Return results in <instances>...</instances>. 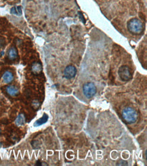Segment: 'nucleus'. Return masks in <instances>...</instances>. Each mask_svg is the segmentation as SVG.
<instances>
[{
    "label": "nucleus",
    "mask_w": 147,
    "mask_h": 166,
    "mask_svg": "<svg viewBox=\"0 0 147 166\" xmlns=\"http://www.w3.org/2000/svg\"><path fill=\"white\" fill-rule=\"evenodd\" d=\"M122 118L127 124H134L138 120V114L135 109L131 107H126L122 111Z\"/></svg>",
    "instance_id": "nucleus-1"
},
{
    "label": "nucleus",
    "mask_w": 147,
    "mask_h": 166,
    "mask_svg": "<svg viewBox=\"0 0 147 166\" xmlns=\"http://www.w3.org/2000/svg\"><path fill=\"white\" fill-rule=\"evenodd\" d=\"M127 27L129 32L134 34V35L140 34L144 31V25L143 22L136 18L132 19L127 22Z\"/></svg>",
    "instance_id": "nucleus-2"
},
{
    "label": "nucleus",
    "mask_w": 147,
    "mask_h": 166,
    "mask_svg": "<svg viewBox=\"0 0 147 166\" xmlns=\"http://www.w3.org/2000/svg\"><path fill=\"white\" fill-rule=\"evenodd\" d=\"M118 74L120 79L123 81H129L132 78L131 70L127 65H122L120 67L118 70Z\"/></svg>",
    "instance_id": "nucleus-3"
},
{
    "label": "nucleus",
    "mask_w": 147,
    "mask_h": 166,
    "mask_svg": "<svg viewBox=\"0 0 147 166\" xmlns=\"http://www.w3.org/2000/svg\"><path fill=\"white\" fill-rule=\"evenodd\" d=\"M83 92L87 98H91L96 93V87L93 82H87L83 86Z\"/></svg>",
    "instance_id": "nucleus-4"
},
{
    "label": "nucleus",
    "mask_w": 147,
    "mask_h": 166,
    "mask_svg": "<svg viewBox=\"0 0 147 166\" xmlns=\"http://www.w3.org/2000/svg\"><path fill=\"white\" fill-rule=\"evenodd\" d=\"M77 74V69L72 65H68L64 70V76L66 79H72Z\"/></svg>",
    "instance_id": "nucleus-5"
},
{
    "label": "nucleus",
    "mask_w": 147,
    "mask_h": 166,
    "mask_svg": "<svg viewBox=\"0 0 147 166\" xmlns=\"http://www.w3.org/2000/svg\"><path fill=\"white\" fill-rule=\"evenodd\" d=\"M6 92L7 93L12 97L17 96L19 93V91L18 88L14 86H8L6 87Z\"/></svg>",
    "instance_id": "nucleus-6"
},
{
    "label": "nucleus",
    "mask_w": 147,
    "mask_h": 166,
    "mask_svg": "<svg viewBox=\"0 0 147 166\" xmlns=\"http://www.w3.org/2000/svg\"><path fill=\"white\" fill-rule=\"evenodd\" d=\"M2 79L5 83H10L14 79L13 74L10 71H6L2 76Z\"/></svg>",
    "instance_id": "nucleus-7"
},
{
    "label": "nucleus",
    "mask_w": 147,
    "mask_h": 166,
    "mask_svg": "<svg viewBox=\"0 0 147 166\" xmlns=\"http://www.w3.org/2000/svg\"><path fill=\"white\" fill-rule=\"evenodd\" d=\"M31 70L34 74H39L42 70V67H41V65L40 63H34L32 65Z\"/></svg>",
    "instance_id": "nucleus-8"
},
{
    "label": "nucleus",
    "mask_w": 147,
    "mask_h": 166,
    "mask_svg": "<svg viewBox=\"0 0 147 166\" xmlns=\"http://www.w3.org/2000/svg\"><path fill=\"white\" fill-rule=\"evenodd\" d=\"M8 58L10 60L16 59L18 57V52H17V50L16 49V48L12 47L8 51Z\"/></svg>",
    "instance_id": "nucleus-9"
},
{
    "label": "nucleus",
    "mask_w": 147,
    "mask_h": 166,
    "mask_svg": "<svg viewBox=\"0 0 147 166\" xmlns=\"http://www.w3.org/2000/svg\"><path fill=\"white\" fill-rule=\"evenodd\" d=\"M25 116L24 115V114H21L16 119L15 124L17 126H21L25 123Z\"/></svg>",
    "instance_id": "nucleus-10"
},
{
    "label": "nucleus",
    "mask_w": 147,
    "mask_h": 166,
    "mask_svg": "<svg viewBox=\"0 0 147 166\" xmlns=\"http://www.w3.org/2000/svg\"><path fill=\"white\" fill-rule=\"evenodd\" d=\"M48 116L46 114H43V116L41 117V119H38V120L35 122L34 124H35V126L41 125V124L46 123V122L48 121Z\"/></svg>",
    "instance_id": "nucleus-11"
},
{
    "label": "nucleus",
    "mask_w": 147,
    "mask_h": 166,
    "mask_svg": "<svg viewBox=\"0 0 147 166\" xmlns=\"http://www.w3.org/2000/svg\"><path fill=\"white\" fill-rule=\"evenodd\" d=\"M11 13L13 14H15V15H21L22 14V9L21 6L18 7H13L11 9Z\"/></svg>",
    "instance_id": "nucleus-12"
},
{
    "label": "nucleus",
    "mask_w": 147,
    "mask_h": 166,
    "mask_svg": "<svg viewBox=\"0 0 147 166\" xmlns=\"http://www.w3.org/2000/svg\"><path fill=\"white\" fill-rule=\"evenodd\" d=\"M121 163H119V164H117V165H128V164H127V162H124V161H122V162H121Z\"/></svg>",
    "instance_id": "nucleus-13"
},
{
    "label": "nucleus",
    "mask_w": 147,
    "mask_h": 166,
    "mask_svg": "<svg viewBox=\"0 0 147 166\" xmlns=\"http://www.w3.org/2000/svg\"><path fill=\"white\" fill-rule=\"evenodd\" d=\"M1 146H2V144H1V142H0V148H1Z\"/></svg>",
    "instance_id": "nucleus-14"
},
{
    "label": "nucleus",
    "mask_w": 147,
    "mask_h": 166,
    "mask_svg": "<svg viewBox=\"0 0 147 166\" xmlns=\"http://www.w3.org/2000/svg\"><path fill=\"white\" fill-rule=\"evenodd\" d=\"M0 133H1V129H0Z\"/></svg>",
    "instance_id": "nucleus-15"
}]
</instances>
